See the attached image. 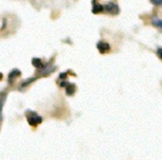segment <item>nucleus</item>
I'll return each instance as SVG.
<instances>
[{"label": "nucleus", "instance_id": "f257e3e1", "mask_svg": "<svg viewBox=\"0 0 162 160\" xmlns=\"http://www.w3.org/2000/svg\"><path fill=\"white\" fill-rule=\"evenodd\" d=\"M26 116H27V121L28 123L32 127H37L38 125H40L42 122V118L40 117L38 114H36L34 111H27L26 113Z\"/></svg>", "mask_w": 162, "mask_h": 160}, {"label": "nucleus", "instance_id": "f03ea898", "mask_svg": "<svg viewBox=\"0 0 162 160\" xmlns=\"http://www.w3.org/2000/svg\"><path fill=\"white\" fill-rule=\"evenodd\" d=\"M104 10L106 11V12H108L109 14H118L119 13V7H118V4H115V2H108V4H106V6L104 7Z\"/></svg>", "mask_w": 162, "mask_h": 160}, {"label": "nucleus", "instance_id": "7ed1b4c3", "mask_svg": "<svg viewBox=\"0 0 162 160\" xmlns=\"http://www.w3.org/2000/svg\"><path fill=\"white\" fill-rule=\"evenodd\" d=\"M96 47H97V50L99 51V53H102V54L108 53V52L110 51L109 43L105 42V41H99Z\"/></svg>", "mask_w": 162, "mask_h": 160}, {"label": "nucleus", "instance_id": "20e7f679", "mask_svg": "<svg viewBox=\"0 0 162 160\" xmlns=\"http://www.w3.org/2000/svg\"><path fill=\"white\" fill-rule=\"evenodd\" d=\"M92 4H93V7H92V12H93L94 14H99V13H102L103 11H104V7H103L101 4H99L96 0H92Z\"/></svg>", "mask_w": 162, "mask_h": 160}, {"label": "nucleus", "instance_id": "39448f33", "mask_svg": "<svg viewBox=\"0 0 162 160\" xmlns=\"http://www.w3.org/2000/svg\"><path fill=\"white\" fill-rule=\"evenodd\" d=\"M32 66H35L36 68H38V69H42V68H46L48 65L43 64V62L40 59H38V57H34L32 60Z\"/></svg>", "mask_w": 162, "mask_h": 160}, {"label": "nucleus", "instance_id": "423d86ee", "mask_svg": "<svg viewBox=\"0 0 162 160\" xmlns=\"http://www.w3.org/2000/svg\"><path fill=\"white\" fill-rule=\"evenodd\" d=\"M21 70H18V69H13V70L10 71V74H9V83H13L15 78H18L21 76Z\"/></svg>", "mask_w": 162, "mask_h": 160}, {"label": "nucleus", "instance_id": "0eeeda50", "mask_svg": "<svg viewBox=\"0 0 162 160\" xmlns=\"http://www.w3.org/2000/svg\"><path fill=\"white\" fill-rule=\"evenodd\" d=\"M65 88H66V94L68 96L74 95L75 92H76V85H75L74 83H68Z\"/></svg>", "mask_w": 162, "mask_h": 160}, {"label": "nucleus", "instance_id": "6e6552de", "mask_svg": "<svg viewBox=\"0 0 162 160\" xmlns=\"http://www.w3.org/2000/svg\"><path fill=\"white\" fill-rule=\"evenodd\" d=\"M6 99H7V93L6 92H1L0 93V115H1V109L4 107V104L6 102Z\"/></svg>", "mask_w": 162, "mask_h": 160}, {"label": "nucleus", "instance_id": "1a4fd4ad", "mask_svg": "<svg viewBox=\"0 0 162 160\" xmlns=\"http://www.w3.org/2000/svg\"><path fill=\"white\" fill-rule=\"evenodd\" d=\"M36 79H37V78H29V79H27L26 81H24V83H22V88H25V87H27V85H30L32 81H35Z\"/></svg>", "mask_w": 162, "mask_h": 160}, {"label": "nucleus", "instance_id": "9d476101", "mask_svg": "<svg viewBox=\"0 0 162 160\" xmlns=\"http://www.w3.org/2000/svg\"><path fill=\"white\" fill-rule=\"evenodd\" d=\"M152 24L159 28H161L162 27V23H161V20H155V21H152Z\"/></svg>", "mask_w": 162, "mask_h": 160}, {"label": "nucleus", "instance_id": "9b49d317", "mask_svg": "<svg viewBox=\"0 0 162 160\" xmlns=\"http://www.w3.org/2000/svg\"><path fill=\"white\" fill-rule=\"evenodd\" d=\"M151 2L155 4V6H161L162 0H151Z\"/></svg>", "mask_w": 162, "mask_h": 160}, {"label": "nucleus", "instance_id": "f8f14e48", "mask_svg": "<svg viewBox=\"0 0 162 160\" xmlns=\"http://www.w3.org/2000/svg\"><path fill=\"white\" fill-rule=\"evenodd\" d=\"M68 83H69V82L66 81V80H64V79H63V80H62V81L60 82V85H61V87H63V88H65V87H66V85H68Z\"/></svg>", "mask_w": 162, "mask_h": 160}, {"label": "nucleus", "instance_id": "ddd939ff", "mask_svg": "<svg viewBox=\"0 0 162 160\" xmlns=\"http://www.w3.org/2000/svg\"><path fill=\"white\" fill-rule=\"evenodd\" d=\"M158 56H159V59H162V49H161V47H159L158 48Z\"/></svg>", "mask_w": 162, "mask_h": 160}, {"label": "nucleus", "instance_id": "4468645a", "mask_svg": "<svg viewBox=\"0 0 162 160\" xmlns=\"http://www.w3.org/2000/svg\"><path fill=\"white\" fill-rule=\"evenodd\" d=\"M66 77H67V73H62L60 75V79H62V80H63V79H66Z\"/></svg>", "mask_w": 162, "mask_h": 160}, {"label": "nucleus", "instance_id": "2eb2a0df", "mask_svg": "<svg viewBox=\"0 0 162 160\" xmlns=\"http://www.w3.org/2000/svg\"><path fill=\"white\" fill-rule=\"evenodd\" d=\"M4 78V75H2V74H1V73H0V80H1V79Z\"/></svg>", "mask_w": 162, "mask_h": 160}, {"label": "nucleus", "instance_id": "dca6fc26", "mask_svg": "<svg viewBox=\"0 0 162 160\" xmlns=\"http://www.w3.org/2000/svg\"><path fill=\"white\" fill-rule=\"evenodd\" d=\"M0 120H1V115H0Z\"/></svg>", "mask_w": 162, "mask_h": 160}]
</instances>
